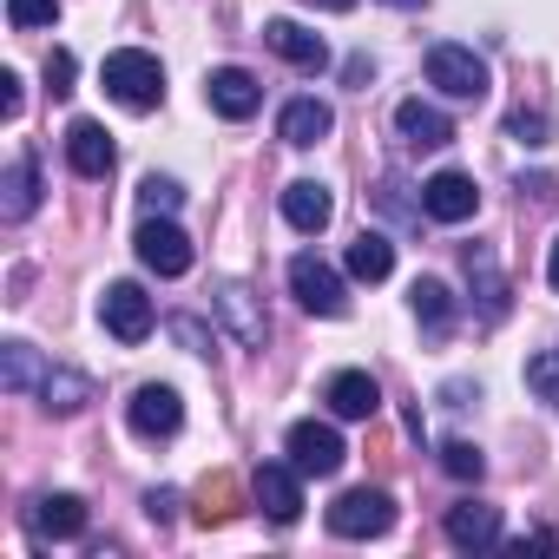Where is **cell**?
<instances>
[{"mask_svg":"<svg viewBox=\"0 0 559 559\" xmlns=\"http://www.w3.org/2000/svg\"><path fill=\"white\" fill-rule=\"evenodd\" d=\"M441 533H448L454 552H487V546H500V507H487V500H454L448 520H441Z\"/></svg>","mask_w":559,"mask_h":559,"instance_id":"30bf717a","label":"cell"},{"mask_svg":"<svg viewBox=\"0 0 559 559\" xmlns=\"http://www.w3.org/2000/svg\"><path fill=\"white\" fill-rule=\"evenodd\" d=\"M290 290L310 317H349V290H343V276L323 263V257H290Z\"/></svg>","mask_w":559,"mask_h":559,"instance_id":"277c9868","label":"cell"},{"mask_svg":"<svg viewBox=\"0 0 559 559\" xmlns=\"http://www.w3.org/2000/svg\"><path fill=\"white\" fill-rule=\"evenodd\" d=\"M47 93H53V99H67V93H73V53H67V47L47 60Z\"/></svg>","mask_w":559,"mask_h":559,"instance_id":"f546056e","label":"cell"},{"mask_svg":"<svg viewBox=\"0 0 559 559\" xmlns=\"http://www.w3.org/2000/svg\"><path fill=\"white\" fill-rule=\"evenodd\" d=\"M8 21H14L21 34H34V27H53V21H60V0H8Z\"/></svg>","mask_w":559,"mask_h":559,"instance_id":"484cf974","label":"cell"},{"mask_svg":"<svg viewBox=\"0 0 559 559\" xmlns=\"http://www.w3.org/2000/svg\"><path fill=\"white\" fill-rule=\"evenodd\" d=\"M395 132H402L415 152H441V145L454 139V119H448L441 106H428V99H402V106H395Z\"/></svg>","mask_w":559,"mask_h":559,"instance_id":"9a60e30c","label":"cell"},{"mask_svg":"<svg viewBox=\"0 0 559 559\" xmlns=\"http://www.w3.org/2000/svg\"><path fill=\"white\" fill-rule=\"evenodd\" d=\"M284 454H290V467L310 480H330L343 461H349V448H343V435H336V421H297L290 428V441H284Z\"/></svg>","mask_w":559,"mask_h":559,"instance_id":"7a4b0ae2","label":"cell"},{"mask_svg":"<svg viewBox=\"0 0 559 559\" xmlns=\"http://www.w3.org/2000/svg\"><path fill=\"white\" fill-rule=\"evenodd\" d=\"M421 211H428L435 224H467V217L480 211V191H474L467 171H435V178L421 185Z\"/></svg>","mask_w":559,"mask_h":559,"instance_id":"8fae6325","label":"cell"},{"mask_svg":"<svg viewBox=\"0 0 559 559\" xmlns=\"http://www.w3.org/2000/svg\"><path fill=\"white\" fill-rule=\"evenodd\" d=\"M112 158H119V152H112V139H106L99 119H73V126H67V165H73L80 178H106Z\"/></svg>","mask_w":559,"mask_h":559,"instance_id":"2e32d148","label":"cell"},{"mask_svg":"<svg viewBox=\"0 0 559 559\" xmlns=\"http://www.w3.org/2000/svg\"><path fill=\"white\" fill-rule=\"evenodd\" d=\"M330 126H336V112H330L323 99H290L284 112H276V139H284V145H297V152L323 145V139H330Z\"/></svg>","mask_w":559,"mask_h":559,"instance_id":"ac0fdd59","label":"cell"},{"mask_svg":"<svg viewBox=\"0 0 559 559\" xmlns=\"http://www.w3.org/2000/svg\"><path fill=\"white\" fill-rule=\"evenodd\" d=\"M304 8H323V14H349L356 0H304Z\"/></svg>","mask_w":559,"mask_h":559,"instance_id":"836d02e7","label":"cell"},{"mask_svg":"<svg viewBox=\"0 0 559 559\" xmlns=\"http://www.w3.org/2000/svg\"><path fill=\"white\" fill-rule=\"evenodd\" d=\"M145 507H152V520H171V507H178V493H152Z\"/></svg>","mask_w":559,"mask_h":559,"instance_id":"1f68e13d","label":"cell"},{"mask_svg":"<svg viewBox=\"0 0 559 559\" xmlns=\"http://www.w3.org/2000/svg\"><path fill=\"white\" fill-rule=\"evenodd\" d=\"M34 204H40V171H34V158H14L8 178H0V217H8V224H27Z\"/></svg>","mask_w":559,"mask_h":559,"instance_id":"ffe728a7","label":"cell"},{"mask_svg":"<svg viewBox=\"0 0 559 559\" xmlns=\"http://www.w3.org/2000/svg\"><path fill=\"white\" fill-rule=\"evenodd\" d=\"M250 487H257V507H263L276 526H297V513H304V474H297L290 461H263Z\"/></svg>","mask_w":559,"mask_h":559,"instance_id":"9c48e42d","label":"cell"},{"mask_svg":"<svg viewBox=\"0 0 559 559\" xmlns=\"http://www.w3.org/2000/svg\"><path fill=\"white\" fill-rule=\"evenodd\" d=\"M415 317H421L428 330H441V323H448V284L421 276V284H415Z\"/></svg>","mask_w":559,"mask_h":559,"instance_id":"d4e9b609","label":"cell"},{"mask_svg":"<svg viewBox=\"0 0 559 559\" xmlns=\"http://www.w3.org/2000/svg\"><path fill=\"white\" fill-rule=\"evenodd\" d=\"M389 8H421V0H389Z\"/></svg>","mask_w":559,"mask_h":559,"instance_id":"e575fe53","label":"cell"},{"mask_svg":"<svg viewBox=\"0 0 559 559\" xmlns=\"http://www.w3.org/2000/svg\"><path fill=\"white\" fill-rule=\"evenodd\" d=\"M0 112H21V73H0Z\"/></svg>","mask_w":559,"mask_h":559,"instance_id":"4dcf8cb0","label":"cell"},{"mask_svg":"<svg viewBox=\"0 0 559 559\" xmlns=\"http://www.w3.org/2000/svg\"><path fill=\"white\" fill-rule=\"evenodd\" d=\"M132 243H139V263H145L152 276H185V270H191V237H185L171 217H145Z\"/></svg>","mask_w":559,"mask_h":559,"instance_id":"52a82bcc","label":"cell"},{"mask_svg":"<svg viewBox=\"0 0 559 559\" xmlns=\"http://www.w3.org/2000/svg\"><path fill=\"white\" fill-rule=\"evenodd\" d=\"M323 402H330V415H336V421H369V415L382 408V389H376V376H369V369H336V376H330V389H323Z\"/></svg>","mask_w":559,"mask_h":559,"instance_id":"4fadbf2b","label":"cell"},{"mask_svg":"<svg viewBox=\"0 0 559 559\" xmlns=\"http://www.w3.org/2000/svg\"><path fill=\"white\" fill-rule=\"evenodd\" d=\"M343 263H349L356 284H382V276L395 270V243H389L382 230H362V237L349 243V257H343Z\"/></svg>","mask_w":559,"mask_h":559,"instance_id":"7402d4cb","label":"cell"},{"mask_svg":"<svg viewBox=\"0 0 559 559\" xmlns=\"http://www.w3.org/2000/svg\"><path fill=\"white\" fill-rule=\"evenodd\" d=\"M99 80H106V93H112L126 112H152V106L165 99V67H158L145 47H119V53H106Z\"/></svg>","mask_w":559,"mask_h":559,"instance_id":"6da1fadb","label":"cell"},{"mask_svg":"<svg viewBox=\"0 0 559 559\" xmlns=\"http://www.w3.org/2000/svg\"><path fill=\"white\" fill-rule=\"evenodd\" d=\"M441 467H448L454 480H480V467H487V461H480V448H474V441H448V448H441Z\"/></svg>","mask_w":559,"mask_h":559,"instance_id":"83f0119b","label":"cell"},{"mask_svg":"<svg viewBox=\"0 0 559 559\" xmlns=\"http://www.w3.org/2000/svg\"><path fill=\"white\" fill-rule=\"evenodd\" d=\"M178 198H185V191H178L171 178H145V185H139V204H145V217H171V211H178Z\"/></svg>","mask_w":559,"mask_h":559,"instance_id":"4316f807","label":"cell"},{"mask_svg":"<svg viewBox=\"0 0 559 559\" xmlns=\"http://www.w3.org/2000/svg\"><path fill=\"white\" fill-rule=\"evenodd\" d=\"M526 382H533V389H539V395L559 408V356H539V362H526Z\"/></svg>","mask_w":559,"mask_h":559,"instance_id":"f1b7e54d","label":"cell"},{"mask_svg":"<svg viewBox=\"0 0 559 559\" xmlns=\"http://www.w3.org/2000/svg\"><path fill=\"white\" fill-rule=\"evenodd\" d=\"M34 533L40 539H80L86 533V500L80 493H47L34 507Z\"/></svg>","mask_w":559,"mask_h":559,"instance_id":"44dd1931","label":"cell"},{"mask_svg":"<svg viewBox=\"0 0 559 559\" xmlns=\"http://www.w3.org/2000/svg\"><path fill=\"white\" fill-rule=\"evenodd\" d=\"M126 428H132L139 441H171V435L185 428V402H178V389L145 382V389L126 402Z\"/></svg>","mask_w":559,"mask_h":559,"instance_id":"8992f818","label":"cell"},{"mask_svg":"<svg viewBox=\"0 0 559 559\" xmlns=\"http://www.w3.org/2000/svg\"><path fill=\"white\" fill-rule=\"evenodd\" d=\"M546 284L559 290V237H552V250H546Z\"/></svg>","mask_w":559,"mask_h":559,"instance_id":"d6a6232c","label":"cell"},{"mask_svg":"<svg viewBox=\"0 0 559 559\" xmlns=\"http://www.w3.org/2000/svg\"><path fill=\"white\" fill-rule=\"evenodd\" d=\"M330 217H336V198H330V185H317V178H297V185H284V224H290V230L317 237Z\"/></svg>","mask_w":559,"mask_h":559,"instance_id":"e0dca14e","label":"cell"},{"mask_svg":"<svg viewBox=\"0 0 559 559\" xmlns=\"http://www.w3.org/2000/svg\"><path fill=\"white\" fill-rule=\"evenodd\" d=\"M40 402H47L53 415H80V408L93 402V382H86L80 369H47V376H40Z\"/></svg>","mask_w":559,"mask_h":559,"instance_id":"603a6c76","label":"cell"},{"mask_svg":"<svg viewBox=\"0 0 559 559\" xmlns=\"http://www.w3.org/2000/svg\"><path fill=\"white\" fill-rule=\"evenodd\" d=\"M428 86H441L448 99H480L487 93V60L474 47L441 40V47H428Z\"/></svg>","mask_w":559,"mask_h":559,"instance_id":"5b68a950","label":"cell"},{"mask_svg":"<svg viewBox=\"0 0 559 559\" xmlns=\"http://www.w3.org/2000/svg\"><path fill=\"white\" fill-rule=\"evenodd\" d=\"M217 317L237 330V343H243V349H263V336H270V317L257 310L250 284H217Z\"/></svg>","mask_w":559,"mask_h":559,"instance_id":"d6986e66","label":"cell"},{"mask_svg":"<svg viewBox=\"0 0 559 559\" xmlns=\"http://www.w3.org/2000/svg\"><path fill=\"white\" fill-rule=\"evenodd\" d=\"M99 323H106L119 343H145L152 323H158V310H152V297H145L139 284H106V297H99Z\"/></svg>","mask_w":559,"mask_h":559,"instance_id":"ba28073f","label":"cell"},{"mask_svg":"<svg viewBox=\"0 0 559 559\" xmlns=\"http://www.w3.org/2000/svg\"><path fill=\"white\" fill-rule=\"evenodd\" d=\"M204 99H211L217 119H250V112L263 106V86H257V73H243V67H217V73L204 80Z\"/></svg>","mask_w":559,"mask_h":559,"instance_id":"7c38bea8","label":"cell"},{"mask_svg":"<svg viewBox=\"0 0 559 559\" xmlns=\"http://www.w3.org/2000/svg\"><path fill=\"white\" fill-rule=\"evenodd\" d=\"M263 40H270V53H276V60H290L297 73H323V67H330L323 34H310V27H297V21H270V27H263Z\"/></svg>","mask_w":559,"mask_h":559,"instance_id":"5bb4252c","label":"cell"},{"mask_svg":"<svg viewBox=\"0 0 559 559\" xmlns=\"http://www.w3.org/2000/svg\"><path fill=\"white\" fill-rule=\"evenodd\" d=\"M395 526V500L382 487H349L336 507H330V533L336 539H376Z\"/></svg>","mask_w":559,"mask_h":559,"instance_id":"3957f363","label":"cell"},{"mask_svg":"<svg viewBox=\"0 0 559 559\" xmlns=\"http://www.w3.org/2000/svg\"><path fill=\"white\" fill-rule=\"evenodd\" d=\"M40 356H34V343H8L0 349V389L8 395H27V389H40Z\"/></svg>","mask_w":559,"mask_h":559,"instance_id":"cb8c5ba5","label":"cell"}]
</instances>
